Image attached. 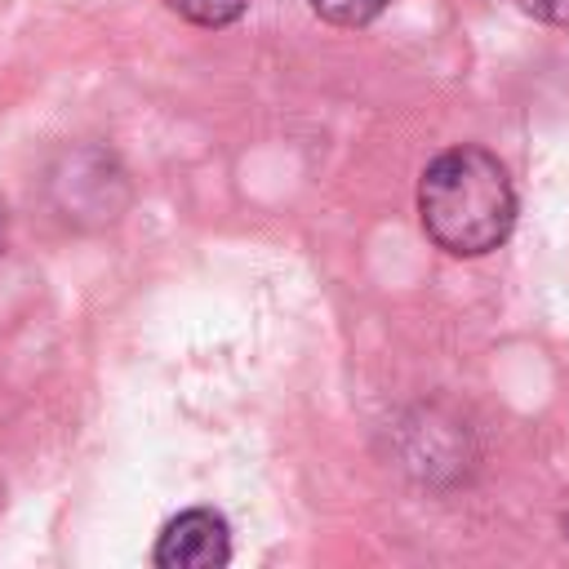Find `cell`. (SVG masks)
Returning a JSON list of instances; mask_svg holds the SVG:
<instances>
[{
	"label": "cell",
	"mask_w": 569,
	"mask_h": 569,
	"mask_svg": "<svg viewBox=\"0 0 569 569\" xmlns=\"http://www.w3.org/2000/svg\"><path fill=\"white\" fill-rule=\"evenodd\" d=\"M0 231H4V227H0Z\"/></svg>",
	"instance_id": "6"
},
{
	"label": "cell",
	"mask_w": 569,
	"mask_h": 569,
	"mask_svg": "<svg viewBox=\"0 0 569 569\" xmlns=\"http://www.w3.org/2000/svg\"><path fill=\"white\" fill-rule=\"evenodd\" d=\"M164 4L196 27H227L249 9V0H164Z\"/></svg>",
	"instance_id": "3"
},
{
	"label": "cell",
	"mask_w": 569,
	"mask_h": 569,
	"mask_svg": "<svg viewBox=\"0 0 569 569\" xmlns=\"http://www.w3.org/2000/svg\"><path fill=\"white\" fill-rule=\"evenodd\" d=\"M418 218L436 249L480 258L516 227V187L485 147H449L418 178Z\"/></svg>",
	"instance_id": "1"
},
{
	"label": "cell",
	"mask_w": 569,
	"mask_h": 569,
	"mask_svg": "<svg viewBox=\"0 0 569 569\" xmlns=\"http://www.w3.org/2000/svg\"><path fill=\"white\" fill-rule=\"evenodd\" d=\"M325 22H333V27H365V22H373L391 0H307Z\"/></svg>",
	"instance_id": "4"
},
{
	"label": "cell",
	"mask_w": 569,
	"mask_h": 569,
	"mask_svg": "<svg viewBox=\"0 0 569 569\" xmlns=\"http://www.w3.org/2000/svg\"><path fill=\"white\" fill-rule=\"evenodd\" d=\"M529 18L547 22V27H569V0H516Z\"/></svg>",
	"instance_id": "5"
},
{
	"label": "cell",
	"mask_w": 569,
	"mask_h": 569,
	"mask_svg": "<svg viewBox=\"0 0 569 569\" xmlns=\"http://www.w3.org/2000/svg\"><path fill=\"white\" fill-rule=\"evenodd\" d=\"M227 560H231V529L213 507L178 511L151 547V565L160 569H222Z\"/></svg>",
	"instance_id": "2"
}]
</instances>
